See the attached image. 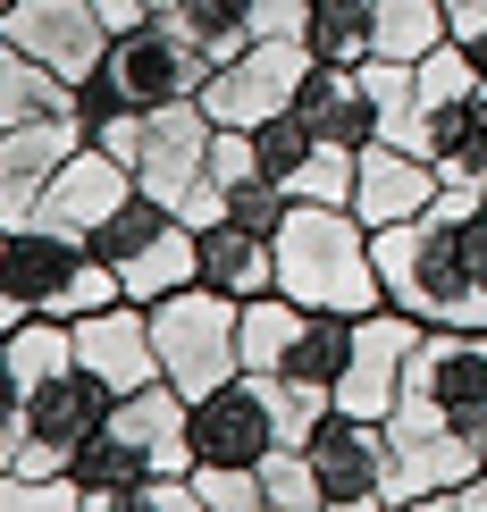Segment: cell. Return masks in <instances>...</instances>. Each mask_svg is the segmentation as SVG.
I'll return each instance as SVG.
<instances>
[{
    "mask_svg": "<svg viewBox=\"0 0 487 512\" xmlns=\"http://www.w3.org/2000/svg\"><path fill=\"white\" fill-rule=\"evenodd\" d=\"M378 277L420 328H487V210L437 194V210L378 227Z\"/></svg>",
    "mask_w": 487,
    "mask_h": 512,
    "instance_id": "6da1fadb",
    "label": "cell"
},
{
    "mask_svg": "<svg viewBox=\"0 0 487 512\" xmlns=\"http://www.w3.org/2000/svg\"><path fill=\"white\" fill-rule=\"evenodd\" d=\"M93 143L101 152H118L135 168V185L152 202H168L177 219H227V185L210 177V143H219V118L202 110V101H168V110H110L93 118Z\"/></svg>",
    "mask_w": 487,
    "mask_h": 512,
    "instance_id": "7a4b0ae2",
    "label": "cell"
},
{
    "mask_svg": "<svg viewBox=\"0 0 487 512\" xmlns=\"http://www.w3.org/2000/svg\"><path fill=\"white\" fill-rule=\"evenodd\" d=\"M278 294L336 319H362L387 303L378 277V236L353 219V202H294L278 227Z\"/></svg>",
    "mask_w": 487,
    "mask_h": 512,
    "instance_id": "3957f363",
    "label": "cell"
},
{
    "mask_svg": "<svg viewBox=\"0 0 487 512\" xmlns=\"http://www.w3.org/2000/svg\"><path fill=\"white\" fill-rule=\"evenodd\" d=\"M177 471H194V403L168 387V378L118 395L110 420L76 454L84 487H143V479H177Z\"/></svg>",
    "mask_w": 487,
    "mask_h": 512,
    "instance_id": "277c9868",
    "label": "cell"
},
{
    "mask_svg": "<svg viewBox=\"0 0 487 512\" xmlns=\"http://www.w3.org/2000/svg\"><path fill=\"white\" fill-rule=\"evenodd\" d=\"M210 84V59L194 51L185 34H168L160 17H143V26L110 34V51H101V68L84 76V118H110V110H168V101H202Z\"/></svg>",
    "mask_w": 487,
    "mask_h": 512,
    "instance_id": "5b68a950",
    "label": "cell"
},
{
    "mask_svg": "<svg viewBox=\"0 0 487 512\" xmlns=\"http://www.w3.org/2000/svg\"><path fill=\"white\" fill-rule=\"evenodd\" d=\"M152 345H160V378L194 403V395L227 387L244 370V303L194 277V286H177V294L152 303Z\"/></svg>",
    "mask_w": 487,
    "mask_h": 512,
    "instance_id": "8992f818",
    "label": "cell"
},
{
    "mask_svg": "<svg viewBox=\"0 0 487 512\" xmlns=\"http://www.w3.org/2000/svg\"><path fill=\"white\" fill-rule=\"evenodd\" d=\"M93 252L110 261L126 303H160V294H177V286H194V277H202V227L177 219L168 202H152L143 185L101 219Z\"/></svg>",
    "mask_w": 487,
    "mask_h": 512,
    "instance_id": "52a82bcc",
    "label": "cell"
},
{
    "mask_svg": "<svg viewBox=\"0 0 487 512\" xmlns=\"http://www.w3.org/2000/svg\"><path fill=\"white\" fill-rule=\"evenodd\" d=\"M345 345H353V319H336V311H311V303H294V294H252L244 303V370L252 378L328 387L336 395Z\"/></svg>",
    "mask_w": 487,
    "mask_h": 512,
    "instance_id": "ba28073f",
    "label": "cell"
},
{
    "mask_svg": "<svg viewBox=\"0 0 487 512\" xmlns=\"http://www.w3.org/2000/svg\"><path fill=\"white\" fill-rule=\"evenodd\" d=\"M0 286L17 294L26 319H84L101 303H126L110 261L76 236H42V227H17L9 236V261H0Z\"/></svg>",
    "mask_w": 487,
    "mask_h": 512,
    "instance_id": "9c48e42d",
    "label": "cell"
},
{
    "mask_svg": "<svg viewBox=\"0 0 487 512\" xmlns=\"http://www.w3.org/2000/svg\"><path fill=\"white\" fill-rule=\"evenodd\" d=\"M479 471H487L479 429H462V420H437V412H412V403L387 420V504L446 496V487L479 479Z\"/></svg>",
    "mask_w": 487,
    "mask_h": 512,
    "instance_id": "30bf717a",
    "label": "cell"
},
{
    "mask_svg": "<svg viewBox=\"0 0 487 512\" xmlns=\"http://www.w3.org/2000/svg\"><path fill=\"white\" fill-rule=\"evenodd\" d=\"M412 353H420V319L378 303L353 319V345L345 370H336V412H362V420H395V403L412 387Z\"/></svg>",
    "mask_w": 487,
    "mask_h": 512,
    "instance_id": "8fae6325",
    "label": "cell"
},
{
    "mask_svg": "<svg viewBox=\"0 0 487 512\" xmlns=\"http://www.w3.org/2000/svg\"><path fill=\"white\" fill-rule=\"evenodd\" d=\"M311 42H244L236 59H219L202 84V110L219 118V126H261V118H278L294 110V93H303V76H311Z\"/></svg>",
    "mask_w": 487,
    "mask_h": 512,
    "instance_id": "7c38bea8",
    "label": "cell"
},
{
    "mask_svg": "<svg viewBox=\"0 0 487 512\" xmlns=\"http://www.w3.org/2000/svg\"><path fill=\"white\" fill-rule=\"evenodd\" d=\"M404 403L437 412V420H462V429H487V328H420Z\"/></svg>",
    "mask_w": 487,
    "mask_h": 512,
    "instance_id": "4fadbf2b",
    "label": "cell"
},
{
    "mask_svg": "<svg viewBox=\"0 0 487 512\" xmlns=\"http://www.w3.org/2000/svg\"><path fill=\"white\" fill-rule=\"evenodd\" d=\"M93 143V118L84 110H59V118H26V126H0V227H34V202L42 185L68 168V152Z\"/></svg>",
    "mask_w": 487,
    "mask_h": 512,
    "instance_id": "5bb4252c",
    "label": "cell"
},
{
    "mask_svg": "<svg viewBox=\"0 0 487 512\" xmlns=\"http://www.w3.org/2000/svg\"><path fill=\"white\" fill-rule=\"evenodd\" d=\"M0 34L17 42L26 59H42L59 84H76L101 68V51H110V26L93 17V0H17L9 17H0Z\"/></svg>",
    "mask_w": 487,
    "mask_h": 512,
    "instance_id": "9a60e30c",
    "label": "cell"
},
{
    "mask_svg": "<svg viewBox=\"0 0 487 512\" xmlns=\"http://www.w3.org/2000/svg\"><path fill=\"white\" fill-rule=\"evenodd\" d=\"M126 194H135V168H126L118 152H101V143H84V152H68V168L42 185L34 227H42V236H76V244H93L101 219H110Z\"/></svg>",
    "mask_w": 487,
    "mask_h": 512,
    "instance_id": "2e32d148",
    "label": "cell"
},
{
    "mask_svg": "<svg viewBox=\"0 0 487 512\" xmlns=\"http://www.w3.org/2000/svg\"><path fill=\"white\" fill-rule=\"evenodd\" d=\"M437 194H446V177H437V160L404 152V143H362V160H353V219L370 227H404L420 219V210H437Z\"/></svg>",
    "mask_w": 487,
    "mask_h": 512,
    "instance_id": "e0dca14e",
    "label": "cell"
},
{
    "mask_svg": "<svg viewBox=\"0 0 487 512\" xmlns=\"http://www.w3.org/2000/svg\"><path fill=\"white\" fill-rule=\"evenodd\" d=\"M68 328H76V361H84L110 395H135V387H152V378H160L152 303H101V311L68 319Z\"/></svg>",
    "mask_w": 487,
    "mask_h": 512,
    "instance_id": "ac0fdd59",
    "label": "cell"
},
{
    "mask_svg": "<svg viewBox=\"0 0 487 512\" xmlns=\"http://www.w3.org/2000/svg\"><path fill=\"white\" fill-rule=\"evenodd\" d=\"M311 471H320V496H328V504L387 496V420L328 412L320 429H311Z\"/></svg>",
    "mask_w": 487,
    "mask_h": 512,
    "instance_id": "d6986e66",
    "label": "cell"
},
{
    "mask_svg": "<svg viewBox=\"0 0 487 512\" xmlns=\"http://www.w3.org/2000/svg\"><path fill=\"white\" fill-rule=\"evenodd\" d=\"M294 110L311 118V135H320V143H345V152L378 143V101H370L362 59H311V76H303V93H294Z\"/></svg>",
    "mask_w": 487,
    "mask_h": 512,
    "instance_id": "ffe728a7",
    "label": "cell"
},
{
    "mask_svg": "<svg viewBox=\"0 0 487 512\" xmlns=\"http://www.w3.org/2000/svg\"><path fill=\"white\" fill-rule=\"evenodd\" d=\"M202 286L236 294V303L278 294V236H261V227H244V219H210L202 227Z\"/></svg>",
    "mask_w": 487,
    "mask_h": 512,
    "instance_id": "44dd1931",
    "label": "cell"
},
{
    "mask_svg": "<svg viewBox=\"0 0 487 512\" xmlns=\"http://www.w3.org/2000/svg\"><path fill=\"white\" fill-rule=\"evenodd\" d=\"M152 17H160L168 34H185L210 68L236 59L244 42H252V0H152Z\"/></svg>",
    "mask_w": 487,
    "mask_h": 512,
    "instance_id": "7402d4cb",
    "label": "cell"
},
{
    "mask_svg": "<svg viewBox=\"0 0 487 512\" xmlns=\"http://www.w3.org/2000/svg\"><path fill=\"white\" fill-rule=\"evenodd\" d=\"M59 110H84L76 84H59L42 59H26L9 34H0V126H26V118H59Z\"/></svg>",
    "mask_w": 487,
    "mask_h": 512,
    "instance_id": "603a6c76",
    "label": "cell"
},
{
    "mask_svg": "<svg viewBox=\"0 0 487 512\" xmlns=\"http://www.w3.org/2000/svg\"><path fill=\"white\" fill-rule=\"evenodd\" d=\"M446 34H454V9H446V0H378L370 59H429Z\"/></svg>",
    "mask_w": 487,
    "mask_h": 512,
    "instance_id": "cb8c5ba5",
    "label": "cell"
},
{
    "mask_svg": "<svg viewBox=\"0 0 487 512\" xmlns=\"http://www.w3.org/2000/svg\"><path fill=\"white\" fill-rule=\"evenodd\" d=\"M378 0H311V51L320 59H370Z\"/></svg>",
    "mask_w": 487,
    "mask_h": 512,
    "instance_id": "d4e9b609",
    "label": "cell"
},
{
    "mask_svg": "<svg viewBox=\"0 0 487 512\" xmlns=\"http://www.w3.org/2000/svg\"><path fill=\"white\" fill-rule=\"evenodd\" d=\"M261 487H269L278 512H328L320 471H311V445H269V454H261Z\"/></svg>",
    "mask_w": 487,
    "mask_h": 512,
    "instance_id": "484cf974",
    "label": "cell"
},
{
    "mask_svg": "<svg viewBox=\"0 0 487 512\" xmlns=\"http://www.w3.org/2000/svg\"><path fill=\"white\" fill-rule=\"evenodd\" d=\"M252 152H261V168L286 185L294 168L320 152V135H311V118H303V110H278V118H261V126H252Z\"/></svg>",
    "mask_w": 487,
    "mask_h": 512,
    "instance_id": "4316f807",
    "label": "cell"
},
{
    "mask_svg": "<svg viewBox=\"0 0 487 512\" xmlns=\"http://www.w3.org/2000/svg\"><path fill=\"white\" fill-rule=\"evenodd\" d=\"M194 487L210 496V512H278L261 487V462H194Z\"/></svg>",
    "mask_w": 487,
    "mask_h": 512,
    "instance_id": "83f0119b",
    "label": "cell"
},
{
    "mask_svg": "<svg viewBox=\"0 0 487 512\" xmlns=\"http://www.w3.org/2000/svg\"><path fill=\"white\" fill-rule=\"evenodd\" d=\"M0 512H93V487L76 471L68 479H26V471H0Z\"/></svg>",
    "mask_w": 487,
    "mask_h": 512,
    "instance_id": "f1b7e54d",
    "label": "cell"
},
{
    "mask_svg": "<svg viewBox=\"0 0 487 512\" xmlns=\"http://www.w3.org/2000/svg\"><path fill=\"white\" fill-rule=\"evenodd\" d=\"M353 160H362V152L320 143V152H311V160L286 177V194H294V202H353Z\"/></svg>",
    "mask_w": 487,
    "mask_h": 512,
    "instance_id": "f546056e",
    "label": "cell"
},
{
    "mask_svg": "<svg viewBox=\"0 0 487 512\" xmlns=\"http://www.w3.org/2000/svg\"><path fill=\"white\" fill-rule=\"evenodd\" d=\"M286 210H294V194H286L278 177H244V185H227V219L261 227V236H278V227H286Z\"/></svg>",
    "mask_w": 487,
    "mask_h": 512,
    "instance_id": "4dcf8cb0",
    "label": "cell"
},
{
    "mask_svg": "<svg viewBox=\"0 0 487 512\" xmlns=\"http://www.w3.org/2000/svg\"><path fill=\"white\" fill-rule=\"evenodd\" d=\"M252 42H311V0H252Z\"/></svg>",
    "mask_w": 487,
    "mask_h": 512,
    "instance_id": "1f68e13d",
    "label": "cell"
},
{
    "mask_svg": "<svg viewBox=\"0 0 487 512\" xmlns=\"http://www.w3.org/2000/svg\"><path fill=\"white\" fill-rule=\"evenodd\" d=\"M135 512H210V496L194 487V471H177V479H143L135 487Z\"/></svg>",
    "mask_w": 487,
    "mask_h": 512,
    "instance_id": "d6a6232c",
    "label": "cell"
},
{
    "mask_svg": "<svg viewBox=\"0 0 487 512\" xmlns=\"http://www.w3.org/2000/svg\"><path fill=\"white\" fill-rule=\"evenodd\" d=\"M454 42L487 68V0H462V9H454Z\"/></svg>",
    "mask_w": 487,
    "mask_h": 512,
    "instance_id": "836d02e7",
    "label": "cell"
},
{
    "mask_svg": "<svg viewBox=\"0 0 487 512\" xmlns=\"http://www.w3.org/2000/svg\"><path fill=\"white\" fill-rule=\"evenodd\" d=\"M93 17L110 34H126V26H143V17H152V0H93Z\"/></svg>",
    "mask_w": 487,
    "mask_h": 512,
    "instance_id": "e575fe53",
    "label": "cell"
},
{
    "mask_svg": "<svg viewBox=\"0 0 487 512\" xmlns=\"http://www.w3.org/2000/svg\"><path fill=\"white\" fill-rule=\"evenodd\" d=\"M328 512H395L387 496H362V504H328Z\"/></svg>",
    "mask_w": 487,
    "mask_h": 512,
    "instance_id": "d590c367",
    "label": "cell"
},
{
    "mask_svg": "<svg viewBox=\"0 0 487 512\" xmlns=\"http://www.w3.org/2000/svg\"><path fill=\"white\" fill-rule=\"evenodd\" d=\"M9 9H17V0H0V17H9Z\"/></svg>",
    "mask_w": 487,
    "mask_h": 512,
    "instance_id": "8d00e7d4",
    "label": "cell"
},
{
    "mask_svg": "<svg viewBox=\"0 0 487 512\" xmlns=\"http://www.w3.org/2000/svg\"><path fill=\"white\" fill-rule=\"evenodd\" d=\"M446 9H462V0H446Z\"/></svg>",
    "mask_w": 487,
    "mask_h": 512,
    "instance_id": "74e56055",
    "label": "cell"
},
{
    "mask_svg": "<svg viewBox=\"0 0 487 512\" xmlns=\"http://www.w3.org/2000/svg\"><path fill=\"white\" fill-rule=\"evenodd\" d=\"M479 445H487V429H479Z\"/></svg>",
    "mask_w": 487,
    "mask_h": 512,
    "instance_id": "f35d334b",
    "label": "cell"
}]
</instances>
